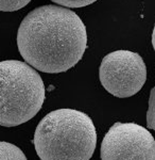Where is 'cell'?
I'll return each instance as SVG.
<instances>
[{"mask_svg":"<svg viewBox=\"0 0 155 160\" xmlns=\"http://www.w3.org/2000/svg\"><path fill=\"white\" fill-rule=\"evenodd\" d=\"M17 46L26 63L33 68L49 74L63 73L83 57L87 48L86 27L71 10L43 6L22 19Z\"/></svg>","mask_w":155,"mask_h":160,"instance_id":"1","label":"cell"},{"mask_svg":"<svg viewBox=\"0 0 155 160\" xmlns=\"http://www.w3.org/2000/svg\"><path fill=\"white\" fill-rule=\"evenodd\" d=\"M33 143L40 160H89L97 145V132L86 113L58 109L38 123Z\"/></svg>","mask_w":155,"mask_h":160,"instance_id":"2","label":"cell"},{"mask_svg":"<svg viewBox=\"0 0 155 160\" xmlns=\"http://www.w3.org/2000/svg\"><path fill=\"white\" fill-rule=\"evenodd\" d=\"M45 98V84L35 68L18 60L0 62V126L32 120Z\"/></svg>","mask_w":155,"mask_h":160,"instance_id":"3","label":"cell"},{"mask_svg":"<svg viewBox=\"0 0 155 160\" xmlns=\"http://www.w3.org/2000/svg\"><path fill=\"white\" fill-rule=\"evenodd\" d=\"M99 78L110 94L119 98L131 97L137 94L146 83L147 66L138 53L116 50L103 58Z\"/></svg>","mask_w":155,"mask_h":160,"instance_id":"4","label":"cell"},{"mask_svg":"<svg viewBox=\"0 0 155 160\" xmlns=\"http://www.w3.org/2000/svg\"><path fill=\"white\" fill-rule=\"evenodd\" d=\"M101 160H155V140L135 123H115L104 136Z\"/></svg>","mask_w":155,"mask_h":160,"instance_id":"5","label":"cell"},{"mask_svg":"<svg viewBox=\"0 0 155 160\" xmlns=\"http://www.w3.org/2000/svg\"><path fill=\"white\" fill-rule=\"evenodd\" d=\"M0 160H28L24 152L9 142H0Z\"/></svg>","mask_w":155,"mask_h":160,"instance_id":"6","label":"cell"},{"mask_svg":"<svg viewBox=\"0 0 155 160\" xmlns=\"http://www.w3.org/2000/svg\"><path fill=\"white\" fill-rule=\"evenodd\" d=\"M31 0H0V11L14 12L22 9Z\"/></svg>","mask_w":155,"mask_h":160,"instance_id":"7","label":"cell"},{"mask_svg":"<svg viewBox=\"0 0 155 160\" xmlns=\"http://www.w3.org/2000/svg\"><path fill=\"white\" fill-rule=\"evenodd\" d=\"M147 127L155 130V87L150 92L149 109L147 112Z\"/></svg>","mask_w":155,"mask_h":160,"instance_id":"8","label":"cell"},{"mask_svg":"<svg viewBox=\"0 0 155 160\" xmlns=\"http://www.w3.org/2000/svg\"><path fill=\"white\" fill-rule=\"evenodd\" d=\"M52 1L67 8H83L94 3L97 0H52Z\"/></svg>","mask_w":155,"mask_h":160,"instance_id":"9","label":"cell"},{"mask_svg":"<svg viewBox=\"0 0 155 160\" xmlns=\"http://www.w3.org/2000/svg\"><path fill=\"white\" fill-rule=\"evenodd\" d=\"M152 45H153V48H154V50H155V25H154L153 33H152Z\"/></svg>","mask_w":155,"mask_h":160,"instance_id":"10","label":"cell"}]
</instances>
